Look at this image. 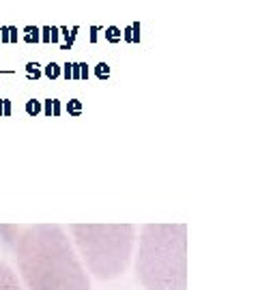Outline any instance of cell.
I'll use <instances>...</instances> for the list:
<instances>
[{"instance_id":"cell-13","label":"cell","mask_w":258,"mask_h":290,"mask_svg":"<svg viewBox=\"0 0 258 290\" xmlns=\"http://www.w3.org/2000/svg\"><path fill=\"white\" fill-rule=\"evenodd\" d=\"M24 110H26V114L34 118V116H39L43 112V104L37 101V99H28V101H26V106H24Z\"/></svg>"},{"instance_id":"cell-12","label":"cell","mask_w":258,"mask_h":290,"mask_svg":"<svg viewBox=\"0 0 258 290\" xmlns=\"http://www.w3.org/2000/svg\"><path fill=\"white\" fill-rule=\"evenodd\" d=\"M60 73H63V69H60V65L58 63H48L46 67H43V75H46L48 80H58L60 78Z\"/></svg>"},{"instance_id":"cell-1","label":"cell","mask_w":258,"mask_h":290,"mask_svg":"<svg viewBox=\"0 0 258 290\" xmlns=\"http://www.w3.org/2000/svg\"><path fill=\"white\" fill-rule=\"evenodd\" d=\"M7 243L28 290H91L89 275L60 226H26Z\"/></svg>"},{"instance_id":"cell-6","label":"cell","mask_w":258,"mask_h":290,"mask_svg":"<svg viewBox=\"0 0 258 290\" xmlns=\"http://www.w3.org/2000/svg\"><path fill=\"white\" fill-rule=\"evenodd\" d=\"M41 104H43L41 114H46L48 118H56L63 114V104H60L58 99H46V101H41Z\"/></svg>"},{"instance_id":"cell-15","label":"cell","mask_w":258,"mask_h":290,"mask_svg":"<svg viewBox=\"0 0 258 290\" xmlns=\"http://www.w3.org/2000/svg\"><path fill=\"white\" fill-rule=\"evenodd\" d=\"M89 30H91L89 41H91V43H97V41H99V32L103 30V26H95V24H93V26H91Z\"/></svg>"},{"instance_id":"cell-22","label":"cell","mask_w":258,"mask_h":290,"mask_svg":"<svg viewBox=\"0 0 258 290\" xmlns=\"http://www.w3.org/2000/svg\"><path fill=\"white\" fill-rule=\"evenodd\" d=\"M71 80H80V63H71Z\"/></svg>"},{"instance_id":"cell-7","label":"cell","mask_w":258,"mask_h":290,"mask_svg":"<svg viewBox=\"0 0 258 290\" xmlns=\"http://www.w3.org/2000/svg\"><path fill=\"white\" fill-rule=\"evenodd\" d=\"M22 41L24 43H30V45H34V43H41V30H39V26H32V24H26V26L22 28Z\"/></svg>"},{"instance_id":"cell-20","label":"cell","mask_w":258,"mask_h":290,"mask_svg":"<svg viewBox=\"0 0 258 290\" xmlns=\"http://www.w3.org/2000/svg\"><path fill=\"white\" fill-rule=\"evenodd\" d=\"M120 32H123V41H125V43H132V26L127 24V26L120 30Z\"/></svg>"},{"instance_id":"cell-14","label":"cell","mask_w":258,"mask_h":290,"mask_svg":"<svg viewBox=\"0 0 258 290\" xmlns=\"http://www.w3.org/2000/svg\"><path fill=\"white\" fill-rule=\"evenodd\" d=\"M129 26H132V43H140V39H142V35H140V22H132Z\"/></svg>"},{"instance_id":"cell-17","label":"cell","mask_w":258,"mask_h":290,"mask_svg":"<svg viewBox=\"0 0 258 290\" xmlns=\"http://www.w3.org/2000/svg\"><path fill=\"white\" fill-rule=\"evenodd\" d=\"M91 78V67L86 63H80V80H89Z\"/></svg>"},{"instance_id":"cell-3","label":"cell","mask_w":258,"mask_h":290,"mask_svg":"<svg viewBox=\"0 0 258 290\" xmlns=\"http://www.w3.org/2000/svg\"><path fill=\"white\" fill-rule=\"evenodd\" d=\"M71 232L86 269L97 279L123 275L134 252L132 224H73Z\"/></svg>"},{"instance_id":"cell-10","label":"cell","mask_w":258,"mask_h":290,"mask_svg":"<svg viewBox=\"0 0 258 290\" xmlns=\"http://www.w3.org/2000/svg\"><path fill=\"white\" fill-rule=\"evenodd\" d=\"M63 110H65V112H67L69 116L77 118V116H80V114L84 112V106H82V101H80V99H69Z\"/></svg>"},{"instance_id":"cell-2","label":"cell","mask_w":258,"mask_h":290,"mask_svg":"<svg viewBox=\"0 0 258 290\" xmlns=\"http://www.w3.org/2000/svg\"><path fill=\"white\" fill-rule=\"evenodd\" d=\"M136 275L146 290H187V226H142Z\"/></svg>"},{"instance_id":"cell-16","label":"cell","mask_w":258,"mask_h":290,"mask_svg":"<svg viewBox=\"0 0 258 290\" xmlns=\"http://www.w3.org/2000/svg\"><path fill=\"white\" fill-rule=\"evenodd\" d=\"M50 43H60V32H58V26H50Z\"/></svg>"},{"instance_id":"cell-18","label":"cell","mask_w":258,"mask_h":290,"mask_svg":"<svg viewBox=\"0 0 258 290\" xmlns=\"http://www.w3.org/2000/svg\"><path fill=\"white\" fill-rule=\"evenodd\" d=\"M17 41H20L17 28H15V26H9V43H17Z\"/></svg>"},{"instance_id":"cell-8","label":"cell","mask_w":258,"mask_h":290,"mask_svg":"<svg viewBox=\"0 0 258 290\" xmlns=\"http://www.w3.org/2000/svg\"><path fill=\"white\" fill-rule=\"evenodd\" d=\"M103 39L108 41V43H112V45H116V43H120L123 41V32H120V28L118 26H106L103 28Z\"/></svg>"},{"instance_id":"cell-21","label":"cell","mask_w":258,"mask_h":290,"mask_svg":"<svg viewBox=\"0 0 258 290\" xmlns=\"http://www.w3.org/2000/svg\"><path fill=\"white\" fill-rule=\"evenodd\" d=\"M0 43H9V26H0Z\"/></svg>"},{"instance_id":"cell-9","label":"cell","mask_w":258,"mask_h":290,"mask_svg":"<svg viewBox=\"0 0 258 290\" xmlns=\"http://www.w3.org/2000/svg\"><path fill=\"white\" fill-rule=\"evenodd\" d=\"M24 73L28 80H41L43 78V67L37 63V61H28L24 67Z\"/></svg>"},{"instance_id":"cell-23","label":"cell","mask_w":258,"mask_h":290,"mask_svg":"<svg viewBox=\"0 0 258 290\" xmlns=\"http://www.w3.org/2000/svg\"><path fill=\"white\" fill-rule=\"evenodd\" d=\"M11 112H13V104H11V99H5V112H3V116H11Z\"/></svg>"},{"instance_id":"cell-4","label":"cell","mask_w":258,"mask_h":290,"mask_svg":"<svg viewBox=\"0 0 258 290\" xmlns=\"http://www.w3.org/2000/svg\"><path fill=\"white\" fill-rule=\"evenodd\" d=\"M0 290H22L17 275L7 262H0Z\"/></svg>"},{"instance_id":"cell-5","label":"cell","mask_w":258,"mask_h":290,"mask_svg":"<svg viewBox=\"0 0 258 290\" xmlns=\"http://www.w3.org/2000/svg\"><path fill=\"white\" fill-rule=\"evenodd\" d=\"M77 26H73L71 30H69L67 26H58V32H60V37H63L65 41L60 43V50H71L73 47V43H75V39H77Z\"/></svg>"},{"instance_id":"cell-11","label":"cell","mask_w":258,"mask_h":290,"mask_svg":"<svg viewBox=\"0 0 258 290\" xmlns=\"http://www.w3.org/2000/svg\"><path fill=\"white\" fill-rule=\"evenodd\" d=\"M110 75H112V69H110V65L108 63H97L95 65V78H97L99 82H106V80H110Z\"/></svg>"},{"instance_id":"cell-24","label":"cell","mask_w":258,"mask_h":290,"mask_svg":"<svg viewBox=\"0 0 258 290\" xmlns=\"http://www.w3.org/2000/svg\"><path fill=\"white\" fill-rule=\"evenodd\" d=\"M3 112H5V99H0V118H3Z\"/></svg>"},{"instance_id":"cell-19","label":"cell","mask_w":258,"mask_h":290,"mask_svg":"<svg viewBox=\"0 0 258 290\" xmlns=\"http://www.w3.org/2000/svg\"><path fill=\"white\" fill-rule=\"evenodd\" d=\"M41 30V43H50V26H39Z\"/></svg>"}]
</instances>
